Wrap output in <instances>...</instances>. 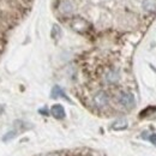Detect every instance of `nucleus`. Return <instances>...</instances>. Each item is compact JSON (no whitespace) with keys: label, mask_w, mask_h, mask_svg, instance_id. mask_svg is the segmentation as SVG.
Segmentation results:
<instances>
[{"label":"nucleus","mask_w":156,"mask_h":156,"mask_svg":"<svg viewBox=\"0 0 156 156\" xmlns=\"http://www.w3.org/2000/svg\"><path fill=\"white\" fill-rule=\"evenodd\" d=\"M119 103L125 108L135 107V96L131 93H121L119 96Z\"/></svg>","instance_id":"obj_1"},{"label":"nucleus","mask_w":156,"mask_h":156,"mask_svg":"<svg viewBox=\"0 0 156 156\" xmlns=\"http://www.w3.org/2000/svg\"><path fill=\"white\" fill-rule=\"evenodd\" d=\"M108 101H109V98L107 95V93L105 91H98V94H95L94 96V103L98 108H103L108 105Z\"/></svg>","instance_id":"obj_2"},{"label":"nucleus","mask_w":156,"mask_h":156,"mask_svg":"<svg viewBox=\"0 0 156 156\" xmlns=\"http://www.w3.org/2000/svg\"><path fill=\"white\" fill-rule=\"evenodd\" d=\"M71 27L77 33H84V31L88 30L89 24H88V22H85V20H82V18H76V20H73V22L71 23Z\"/></svg>","instance_id":"obj_3"},{"label":"nucleus","mask_w":156,"mask_h":156,"mask_svg":"<svg viewBox=\"0 0 156 156\" xmlns=\"http://www.w3.org/2000/svg\"><path fill=\"white\" fill-rule=\"evenodd\" d=\"M73 10H75V6H73V4H72L71 1H69V0H62V1L60 2V5H59V11H60L61 13H64V15L72 13Z\"/></svg>","instance_id":"obj_4"},{"label":"nucleus","mask_w":156,"mask_h":156,"mask_svg":"<svg viewBox=\"0 0 156 156\" xmlns=\"http://www.w3.org/2000/svg\"><path fill=\"white\" fill-rule=\"evenodd\" d=\"M51 114L53 115V117L55 118V119H64L65 118V109H64V107L61 106V105H54L52 108H51Z\"/></svg>","instance_id":"obj_5"},{"label":"nucleus","mask_w":156,"mask_h":156,"mask_svg":"<svg viewBox=\"0 0 156 156\" xmlns=\"http://www.w3.org/2000/svg\"><path fill=\"white\" fill-rule=\"evenodd\" d=\"M143 10L149 13L156 12V0H143Z\"/></svg>","instance_id":"obj_6"},{"label":"nucleus","mask_w":156,"mask_h":156,"mask_svg":"<svg viewBox=\"0 0 156 156\" xmlns=\"http://www.w3.org/2000/svg\"><path fill=\"white\" fill-rule=\"evenodd\" d=\"M127 126H129V122H127L126 119H118L112 124V129L115 130V131L125 130V129H127Z\"/></svg>","instance_id":"obj_7"},{"label":"nucleus","mask_w":156,"mask_h":156,"mask_svg":"<svg viewBox=\"0 0 156 156\" xmlns=\"http://www.w3.org/2000/svg\"><path fill=\"white\" fill-rule=\"evenodd\" d=\"M105 78H106L107 83H111V84L117 83L118 80H119V72L115 71V70H109V71L106 73Z\"/></svg>","instance_id":"obj_8"},{"label":"nucleus","mask_w":156,"mask_h":156,"mask_svg":"<svg viewBox=\"0 0 156 156\" xmlns=\"http://www.w3.org/2000/svg\"><path fill=\"white\" fill-rule=\"evenodd\" d=\"M51 96L52 98H66L67 101H70V98L66 96V94L64 93V90L59 87V85H55L53 89H52V93H51Z\"/></svg>","instance_id":"obj_9"},{"label":"nucleus","mask_w":156,"mask_h":156,"mask_svg":"<svg viewBox=\"0 0 156 156\" xmlns=\"http://www.w3.org/2000/svg\"><path fill=\"white\" fill-rule=\"evenodd\" d=\"M60 34H61V30H60V27L54 24L53 25V29H52V36L54 39H59L60 37Z\"/></svg>","instance_id":"obj_10"},{"label":"nucleus","mask_w":156,"mask_h":156,"mask_svg":"<svg viewBox=\"0 0 156 156\" xmlns=\"http://www.w3.org/2000/svg\"><path fill=\"white\" fill-rule=\"evenodd\" d=\"M17 136V132L16 131H10V132H7L5 136L2 137V140L4 142H7V140H10V139H12L13 137Z\"/></svg>","instance_id":"obj_11"},{"label":"nucleus","mask_w":156,"mask_h":156,"mask_svg":"<svg viewBox=\"0 0 156 156\" xmlns=\"http://www.w3.org/2000/svg\"><path fill=\"white\" fill-rule=\"evenodd\" d=\"M149 140L153 143V145H155V147H156V133L150 135V136H149Z\"/></svg>","instance_id":"obj_12"},{"label":"nucleus","mask_w":156,"mask_h":156,"mask_svg":"<svg viewBox=\"0 0 156 156\" xmlns=\"http://www.w3.org/2000/svg\"><path fill=\"white\" fill-rule=\"evenodd\" d=\"M47 156H64V154H61V153H51Z\"/></svg>","instance_id":"obj_13"},{"label":"nucleus","mask_w":156,"mask_h":156,"mask_svg":"<svg viewBox=\"0 0 156 156\" xmlns=\"http://www.w3.org/2000/svg\"><path fill=\"white\" fill-rule=\"evenodd\" d=\"M40 113H41V114H44V115H47V114H48V112H47V109H46V108H41V109H40Z\"/></svg>","instance_id":"obj_14"}]
</instances>
